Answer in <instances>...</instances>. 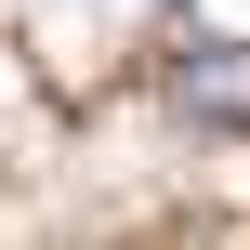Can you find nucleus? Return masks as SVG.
Wrapping results in <instances>:
<instances>
[{"label":"nucleus","mask_w":250,"mask_h":250,"mask_svg":"<svg viewBox=\"0 0 250 250\" xmlns=\"http://www.w3.org/2000/svg\"><path fill=\"white\" fill-rule=\"evenodd\" d=\"M171 105H185L198 132H250V40L237 26H211V40L171 53Z\"/></svg>","instance_id":"f257e3e1"}]
</instances>
